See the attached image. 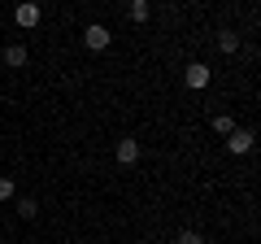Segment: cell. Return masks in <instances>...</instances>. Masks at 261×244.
I'll return each instance as SVG.
<instances>
[{
  "instance_id": "7",
  "label": "cell",
  "mask_w": 261,
  "mask_h": 244,
  "mask_svg": "<svg viewBox=\"0 0 261 244\" xmlns=\"http://www.w3.org/2000/svg\"><path fill=\"white\" fill-rule=\"evenodd\" d=\"M218 48H222L226 57H235L240 53V35H235V31H218Z\"/></svg>"
},
{
  "instance_id": "5",
  "label": "cell",
  "mask_w": 261,
  "mask_h": 244,
  "mask_svg": "<svg viewBox=\"0 0 261 244\" xmlns=\"http://www.w3.org/2000/svg\"><path fill=\"white\" fill-rule=\"evenodd\" d=\"M27 61H31L27 44H9V48H5V66H9V70H22Z\"/></svg>"
},
{
  "instance_id": "2",
  "label": "cell",
  "mask_w": 261,
  "mask_h": 244,
  "mask_svg": "<svg viewBox=\"0 0 261 244\" xmlns=\"http://www.w3.org/2000/svg\"><path fill=\"white\" fill-rule=\"evenodd\" d=\"M252 140H257V135H252L248 127H235V131L226 135V153H235V157H244V153H252Z\"/></svg>"
},
{
  "instance_id": "6",
  "label": "cell",
  "mask_w": 261,
  "mask_h": 244,
  "mask_svg": "<svg viewBox=\"0 0 261 244\" xmlns=\"http://www.w3.org/2000/svg\"><path fill=\"white\" fill-rule=\"evenodd\" d=\"M118 161L122 166H135V161H140V144L135 140H118Z\"/></svg>"
},
{
  "instance_id": "12",
  "label": "cell",
  "mask_w": 261,
  "mask_h": 244,
  "mask_svg": "<svg viewBox=\"0 0 261 244\" xmlns=\"http://www.w3.org/2000/svg\"><path fill=\"white\" fill-rule=\"evenodd\" d=\"M9 197H13V179L0 175V201H9Z\"/></svg>"
},
{
  "instance_id": "8",
  "label": "cell",
  "mask_w": 261,
  "mask_h": 244,
  "mask_svg": "<svg viewBox=\"0 0 261 244\" xmlns=\"http://www.w3.org/2000/svg\"><path fill=\"white\" fill-rule=\"evenodd\" d=\"M126 13H130V22H135V27H144L152 9H148V0H130V9H126Z\"/></svg>"
},
{
  "instance_id": "1",
  "label": "cell",
  "mask_w": 261,
  "mask_h": 244,
  "mask_svg": "<svg viewBox=\"0 0 261 244\" xmlns=\"http://www.w3.org/2000/svg\"><path fill=\"white\" fill-rule=\"evenodd\" d=\"M209 79H214V70H209L205 61H192V66L183 70V83L192 87V92H205V87H209Z\"/></svg>"
},
{
  "instance_id": "11",
  "label": "cell",
  "mask_w": 261,
  "mask_h": 244,
  "mask_svg": "<svg viewBox=\"0 0 261 244\" xmlns=\"http://www.w3.org/2000/svg\"><path fill=\"white\" fill-rule=\"evenodd\" d=\"M174 244H205V240H200V231H178Z\"/></svg>"
},
{
  "instance_id": "3",
  "label": "cell",
  "mask_w": 261,
  "mask_h": 244,
  "mask_svg": "<svg viewBox=\"0 0 261 244\" xmlns=\"http://www.w3.org/2000/svg\"><path fill=\"white\" fill-rule=\"evenodd\" d=\"M13 22H18L22 31H35L39 27V5H35V0H22L18 9H13Z\"/></svg>"
},
{
  "instance_id": "4",
  "label": "cell",
  "mask_w": 261,
  "mask_h": 244,
  "mask_svg": "<svg viewBox=\"0 0 261 244\" xmlns=\"http://www.w3.org/2000/svg\"><path fill=\"white\" fill-rule=\"evenodd\" d=\"M109 39H113L109 27H100V22H92V27L83 31V44L92 48V53H105V48H109Z\"/></svg>"
},
{
  "instance_id": "9",
  "label": "cell",
  "mask_w": 261,
  "mask_h": 244,
  "mask_svg": "<svg viewBox=\"0 0 261 244\" xmlns=\"http://www.w3.org/2000/svg\"><path fill=\"white\" fill-rule=\"evenodd\" d=\"M214 131L218 135H231L235 131V118H231V113H218V118H214Z\"/></svg>"
},
{
  "instance_id": "10",
  "label": "cell",
  "mask_w": 261,
  "mask_h": 244,
  "mask_svg": "<svg viewBox=\"0 0 261 244\" xmlns=\"http://www.w3.org/2000/svg\"><path fill=\"white\" fill-rule=\"evenodd\" d=\"M18 214H22V218H35V214H39V201H35V197H22V201H18Z\"/></svg>"
}]
</instances>
